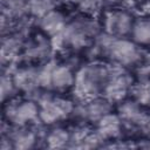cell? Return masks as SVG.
<instances>
[{
	"label": "cell",
	"instance_id": "6da1fadb",
	"mask_svg": "<svg viewBox=\"0 0 150 150\" xmlns=\"http://www.w3.org/2000/svg\"><path fill=\"white\" fill-rule=\"evenodd\" d=\"M112 67H107L102 63H90L82 67L75 75L73 87L77 97L86 101L103 94Z\"/></svg>",
	"mask_w": 150,
	"mask_h": 150
},
{
	"label": "cell",
	"instance_id": "7a4b0ae2",
	"mask_svg": "<svg viewBox=\"0 0 150 150\" xmlns=\"http://www.w3.org/2000/svg\"><path fill=\"white\" fill-rule=\"evenodd\" d=\"M98 48L107 54L116 66L128 67L135 64L141 59V50L138 45L127 38H115L109 34L97 35Z\"/></svg>",
	"mask_w": 150,
	"mask_h": 150
},
{
	"label": "cell",
	"instance_id": "3957f363",
	"mask_svg": "<svg viewBox=\"0 0 150 150\" xmlns=\"http://www.w3.org/2000/svg\"><path fill=\"white\" fill-rule=\"evenodd\" d=\"M98 23L93 18H76L67 23L64 30L56 38L67 48L81 49L98 35Z\"/></svg>",
	"mask_w": 150,
	"mask_h": 150
},
{
	"label": "cell",
	"instance_id": "277c9868",
	"mask_svg": "<svg viewBox=\"0 0 150 150\" xmlns=\"http://www.w3.org/2000/svg\"><path fill=\"white\" fill-rule=\"evenodd\" d=\"M74 82L75 75L71 68L67 64L48 62L39 68L40 88L53 91H64L74 87Z\"/></svg>",
	"mask_w": 150,
	"mask_h": 150
},
{
	"label": "cell",
	"instance_id": "5b68a950",
	"mask_svg": "<svg viewBox=\"0 0 150 150\" xmlns=\"http://www.w3.org/2000/svg\"><path fill=\"white\" fill-rule=\"evenodd\" d=\"M39 120L46 124H54L67 118L74 112L75 107L71 101L57 96H43L39 100Z\"/></svg>",
	"mask_w": 150,
	"mask_h": 150
},
{
	"label": "cell",
	"instance_id": "8992f818",
	"mask_svg": "<svg viewBox=\"0 0 150 150\" xmlns=\"http://www.w3.org/2000/svg\"><path fill=\"white\" fill-rule=\"evenodd\" d=\"M39 103L33 100L8 102L5 108V117L15 127H23L39 118Z\"/></svg>",
	"mask_w": 150,
	"mask_h": 150
},
{
	"label": "cell",
	"instance_id": "52a82bcc",
	"mask_svg": "<svg viewBox=\"0 0 150 150\" xmlns=\"http://www.w3.org/2000/svg\"><path fill=\"white\" fill-rule=\"evenodd\" d=\"M132 79L131 76L123 70V67L117 66L112 68L110 77L103 89V96L109 100L111 103L121 102L128 95L131 89Z\"/></svg>",
	"mask_w": 150,
	"mask_h": 150
},
{
	"label": "cell",
	"instance_id": "ba28073f",
	"mask_svg": "<svg viewBox=\"0 0 150 150\" xmlns=\"http://www.w3.org/2000/svg\"><path fill=\"white\" fill-rule=\"evenodd\" d=\"M135 20L132 14L127 9L116 8L108 12L104 16L103 27L105 33L115 36V38H125L127 35H131Z\"/></svg>",
	"mask_w": 150,
	"mask_h": 150
},
{
	"label": "cell",
	"instance_id": "9c48e42d",
	"mask_svg": "<svg viewBox=\"0 0 150 150\" xmlns=\"http://www.w3.org/2000/svg\"><path fill=\"white\" fill-rule=\"evenodd\" d=\"M111 104L112 103L109 100H107L104 96L103 97L97 96L94 98L86 100L84 104H82L74 111H77V114L82 118L96 123L103 116L111 112Z\"/></svg>",
	"mask_w": 150,
	"mask_h": 150
},
{
	"label": "cell",
	"instance_id": "30bf717a",
	"mask_svg": "<svg viewBox=\"0 0 150 150\" xmlns=\"http://www.w3.org/2000/svg\"><path fill=\"white\" fill-rule=\"evenodd\" d=\"M120 117L150 134V114L142 110L138 102H124L120 108Z\"/></svg>",
	"mask_w": 150,
	"mask_h": 150
},
{
	"label": "cell",
	"instance_id": "8fae6325",
	"mask_svg": "<svg viewBox=\"0 0 150 150\" xmlns=\"http://www.w3.org/2000/svg\"><path fill=\"white\" fill-rule=\"evenodd\" d=\"M66 16L55 8L39 19V26L43 34L49 38H57L67 26Z\"/></svg>",
	"mask_w": 150,
	"mask_h": 150
},
{
	"label": "cell",
	"instance_id": "7c38bea8",
	"mask_svg": "<svg viewBox=\"0 0 150 150\" xmlns=\"http://www.w3.org/2000/svg\"><path fill=\"white\" fill-rule=\"evenodd\" d=\"M13 81L18 90L25 93L35 91L39 86V69L32 67H23L14 70L12 74Z\"/></svg>",
	"mask_w": 150,
	"mask_h": 150
},
{
	"label": "cell",
	"instance_id": "4fadbf2b",
	"mask_svg": "<svg viewBox=\"0 0 150 150\" xmlns=\"http://www.w3.org/2000/svg\"><path fill=\"white\" fill-rule=\"evenodd\" d=\"M122 122L120 115L109 112L96 122V134L102 141L116 138L122 131Z\"/></svg>",
	"mask_w": 150,
	"mask_h": 150
},
{
	"label": "cell",
	"instance_id": "5bb4252c",
	"mask_svg": "<svg viewBox=\"0 0 150 150\" xmlns=\"http://www.w3.org/2000/svg\"><path fill=\"white\" fill-rule=\"evenodd\" d=\"M12 139L14 149H30L38 141V135L33 129L23 127H16V129L8 135Z\"/></svg>",
	"mask_w": 150,
	"mask_h": 150
},
{
	"label": "cell",
	"instance_id": "9a60e30c",
	"mask_svg": "<svg viewBox=\"0 0 150 150\" xmlns=\"http://www.w3.org/2000/svg\"><path fill=\"white\" fill-rule=\"evenodd\" d=\"M23 48V41L21 35L19 34H11L2 39L1 45V60L2 63L13 61Z\"/></svg>",
	"mask_w": 150,
	"mask_h": 150
},
{
	"label": "cell",
	"instance_id": "2e32d148",
	"mask_svg": "<svg viewBox=\"0 0 150 150\" xmlns=\"http://www.w3.org/2000/svg\"><path fill=\"white\" fill-rule=\"evenodd\" d=\"M46 38H49V36L43 34L42 36L36 38L30 45H28L26 47V55H27V57L36 59V60L38 59L42 60L45 57H48V55L50 54L52 45H50V41L47 40Z\"/></svg>",
	"mask_w": 150,
	"mask_h": 150
},
{
	"label": "cell",
	"instance_id": "e0dca14e",
	"mask_svg": "<svg viewBox=\"0 0 150 150\" xmlns=\"http://www.w3.org/2000/svg\"><path fill=\"white\" fill-rule=\"evenodd\" d=\"M45 141H46V145L48 148H53V149L70 146L71 134L67 129H63V128H60V127L54 128L46 135Z\"/></svg>",
	"mask_w": 150,
	"mask_h": 150
},
{
	"label": "cell",
	"instance_id": "ac0fdd59",
	"mask_svg": "<svg viewBox=\"0 0 150 150\" xmlns=\"http://www.w3.org/2000/svg\"><path fill=\"white\" fill-rule=\"evenodd\" d=\"M131 36L137 45L150 46V19L136 21L131 32Z\"/></svg>",
	"mask_w": 150,
	"mask_h": 150
},
{
	"label": "cell",
	"instance_id": "d6986e66",
	"mask_svg": "<svg viewBox=\"0 0 150 150\" xmlns=\"http://www.w3.org/2000/svg\"><path fill=\"white\" fill-rule=\"evenodd\" d=\"M54 0H29V14L40 19L42 15L54 9Z\"/></svg>",
	"mask_w": 150,
	"mask_h": 150
},
{
	"label": "cell",
	"instance_id": "ffe728a7",
	"mask_svg": "<svg viewBox=\"0 0 150 150\" xmlns=\"http://www.w3.org/2000/svg\"><path fill=\"white\" fill-rule=\"evenodd\" d=\"M70 4H73L75 7H77L83 13L91 15L101 9L103 6V0H67Z\"/></svg>",
	"mask_w": 150,
	"mask_h": 150
},
{
	"label": "cell",
	"instance_id": "44dd1931",
	"mask_svg": "<svg viewBox=\"0 0 150 150\" xmlns=\"http://www.w3.org/2000/svg\"><path fill=\"white\" fill-rule=\"evenodd\" d=\"M18 89L13 81L12 74H4L1 77V98L5 102L6 100H11L16 93Z\"/></svg>",
	"mask_w": 150,
	"mask_h": 150
},
{
	"label": "cell",
	"instance_id": "7402d4cb",
	"mask_svg": "<svg viewBox=\"0 0 150 150\" xmlns=\"http://www.w3.org/2000/svg\"><path fill=\"white\" fill-rule=\"evenodd\" d=\"M135 97L139 104L150 107V81L139 84L135 89Z\"/></svg>",
	"mask_w": 150,
	"mask_h": 150
},
{
	"label": "cell",
	"instance_id": "603a6c76",
	"mask_svg": "<svg viewBox=\"0 0 150 150\" xmlns=\"http://www.w3.org/2000/svg\"><path fill=\"white\" fill-rule=\"evenodd\" d=\"M124 1L125 0H103V4H108V5H121Z\"/></svg>",
	"mask_w": 150,
	"mask_h": 150
},
{
	"label": "cell",
	"instance_id": "cb8c5ba5",
	"mask_svg": "<svg viewBox=\"0 0 150 150\" xmlns=\"http://www.w3.org/2000/svg\"><path fill=\"white\" fill-rule=\"evenodd\" d=\"M148 69H149V71H150V61H149V64H148Z\"/></svg>",
	"mask_w": 150,
	"mask_h": 150
}]
</instances>
